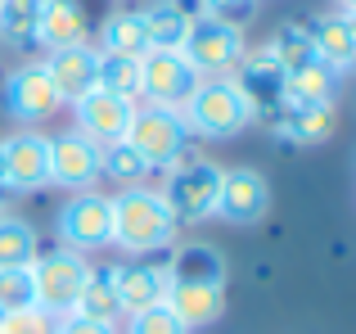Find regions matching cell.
Segmentation results:
<instances>
[{
  "label": "cell",
  "instance_id": "cell-1",
  "mask_svg": "<svg viewBox=\"0 0 356 334\" xmlns=\"http://www.w3.org/2000/svg\"><path fill=\"white\" fill-rule=\"evenodd\" d=\"M257 118L252 100L239 90L235 77H203L199 86L190 90V100L181 104V122L185 132L212 136V141H230L243 127Z\"/></svg>",
  "mask_w": 356,
  "mask_h": 334
},
{
  "label": "cell",
  "instance_id": "cell-2",
  "mask_svg": "<svg viewBox=\"0 0 356 334\" xmlns=\"http://www.w3.org/2000/svg\"><path fill=\"white\" fill-rule=\"evenodd\" d=\"M113 203V239L108 244L127 248V253H154V248H167L176 235V217L167 208V199L158 190H122Z\"/></svg>",
  "mask_w": 356,
  "mask_h": 334
},
{
  "label": "cell",
  "instance_id": "cell-3",
  "mask_svg": "<svg viewBox=\"0 0 356 334\" xmlns=\"http://www.w3.org/2000/svg\"><path fill=\"white\" fill-rule=\"evenodd\" d=\"M185 141H190V132H185L181 113L154 109V104L131 109V122L122 132V145H131L145 167H176L185 159Z\"/></svg>",
  "mask_w": 356,
  "mask_h": 334
},
{
  "label": "cell",
  "instance_id": "cell-4",
  "mask_svg": "<svg viewBox=\"0 0 356 334\" xmlns=\"http://www.w3.org/2000/svg\"><path fill=\"white\" fill-rule=\"evenodd\" d=\"M27 271H32L36 308L50 312V317H68L81 285H86V276H90V267L77 248H54V253H36V262Z\"/></svg>",
  "mask_w": 356,
  "mask_h": 334
},
{
  "label": "cell",
  "instance_id": "cell-5",
  "mask_svg": "<svg viewBox=\"0 0 356 334\" xmlns=\"http://www.w3.org/2000/svg\"><path fill=\"white\" fill-rule=\"evenodd\" d=\"M181 54H185V63H190L199 77H221V72L239 68L243 32L199 9V14L190 18V32H185V41H181Z\"/></svg>",
  "mask_w": 356,
  "mask_h": 334
},
{
  "label": "cell",
  "instance_id": "cell-6",
  "mask_svg": "<svg viewBox=\"0 0 356 334\" xmlns=\"http://www.w3.org/2000/svg\"><path fill=\"white\" fill-rule=\"evenodd\" d=\"M217 190H221V167L217 163H176L172 176H167V208H172L176 221H203L217 212Z\"/></svg>",
  "mask_w": 356,
  "mask_h": 334
},
{
  "label": "cell",
  "instance_id": "cell-7",
  "mask_svg": "<svg viewBox=\"0 0 356 334\" xmlns=\"http://www.w3.org/2000/svg\"><path fill=\"white\" fill-rule=\"evenodd\" d=\"M199 72L185 63L181 50H149L140 59V100H149L154 109H172L181 113V104L190 100V90L199 86Z\"/></svg>",
  "mask_w": 356,
  "mask_h": 334
},
{
  "label": "cell",
  "instance_id": "cell-8",
  "mask_svg": "<svg viewBox=\"0 0 356 334\" xmlns=\"http://www.w3.org/2000/svg\"><path fill=\"white\" fill-rule=\"evenodd\" d=\"M59 239L77 253L86 248H104L113 239V203L104 194H86L81 190L72 203H63L59 212Z\"/></svg>",
  "mask_w": 356,
  "mask_h": 334
},
{
  "label": "cell",
  "instance_id": "cell-9",
  "mask_svg": "<svg viewBox=\"0 0 356 334\" xmlns=\"http://www.w3.org/2000/svg\"><path fill=\"white\" fill-rule=\"evenodd\" d=\"M5 190H41L50 185V141L41 132H18L0 145Z\"/></svg>",
  "mask_w": 356,
  "mask_h": 334
},
{
  "label": "cell",
  "instance_id": "cell-10",
  "mask_svg": "<svg viewBox=\"0 0 356 334\" xmlns=\"http://www.w3.org/2000/svg\"><path fill=\"white\" fill-rule=\"evenodd\" d=\"M270 208V190L266 176L252 172V167H235V172H221V190H217V217L235 221V226H252L261 221Z\"/></svg>",
  "mask_w": 356,
  "mask_h": 334
},
{
  "label": "cell",
  "instance_id": "cell-11",
  "mask_svg": "<svg viewBox=\"0 0 356 334\" xmlns=\"http://www.w3.org/2000/svg\"><path fill=\"white\" fill-rule=\"evenodd\" d=\"M5 104L18 122H45L63 100H59V90H54L45 63H23V68L5 81Z\"/></svg>",
  "mask_w": 356,
  "mask_h": 334
},
{
  "label": "cell",
  "instance_id": "cell-12",
  "mask_svg": "<svg viewBox=\"0 0 356 334\" xmlns=\"http://www.w3.org/2000/svg\"><path fill=\"white\" fill-rule=\"evenodd\" d=\"M99 176V145L81 132H63L50 141V181L63 190H86Z\"/></svg>",
  "mask_w": 356,
  "mask_h": 334
},
{
  "label": "cell",
  "instance_id": "cell-13",
  "mask_svg": "<svg viewBox=\"0 0 356 334\" xmlns=\"http://www.w3.org/2000/svg\"><path fill=\"white\" fill-rule=\"evenodd\" d=\"M45 72H50L54 90H59V100H72V104H77L81 95H90V90H95V77H99V50H90L86 41H81V45H63V50H50V59H45Z\"/></svg>",
  "mask_w": 356,
  "mask_h": 334
},
{
  "label": "cell",
  "instance_id": "cell-14",
  "mask_svg": "<svg viewBox=\"0 0 356 334\" xmlns=\"http://www.w3.org/2000/svg\"><path fill=\"white\" fill-rule=\"evenodd\" d=\"M131 109L136 104H127V100H118V95H108V90L95 86L90 95L77 100V132L95 145L122 141V132H127V122H131Z\"/></svg>",
  "mask_w": 356,
  "mask_h": 334
},
{
  "label": "cell",
  "instance_id": "cell-15",
  "mask_svg": "<svg viewBox=\"0 0 356 334\" xmlns=\"http://www.w3.org/2000/svg\"><path fill=\"white\" fill-rule=\"evenodd\" d=\"M167 308L185 321V330L212 326L226 308V289L217 280H167Z\"/></svg>",
  "mask_w": 356,
  "mask_h": 334
},
{
  "label": "cell",
  "instance_id": "cell-16",
  "mask_svg": "<svg viewBox=\"0 0 356 334\" xmlns=\"http://www.w3.org/2000/svg\"><path fill=\"white\" fill-rule=\"evenodd\" d=\"M334 95H339V72L321 59L280 77V109H321L334 104Z\"/></svg>",
  "mask_w": 356,
  "mask_h": 334
},
{
  "label": "cell",
  "instance_id": "cell-17",
  "mask_svg": "<svg viewBox=\"0 0 356 334\" xmlns=\"http://www.w3.org/2000/svg\"><path fill=\"white\" fill-rule=\"evenodd\" d=\"M90 36V18L77 0H41V14H36V41L63 50V45H81Z\"/></svg>",
  "mask_w": 356,
  "mask_h": 334
},
{
  "label": "cell",
  "instance_id": "cell-18",
  "mask_svg": "<svg viewBox=\"0 0 356 334\" xmlns=\"http://www.w3.org/2000/svg\"><path fill=\"white\" fill-rule=\"evenodd\" d=\"M113 285H118V299H122V312H127V317L167 303V271H158V267H149V262L113 267Z\"/></svg>",
  "mask_w": 356,
  "mask_h": 334
},
{
  "label": "cell",
  "instance_id": "cell-19",
  "mask_svg": "<svg viewBox=\"0 0 356 334\" xmlns=\"http://www.w3.org/2000/svg\"><path fill=\"white\" fill-rule=\"evenodd\" d=\"M307 36H312V45H316V59L330 63L334 72H343V68L356 63V32H352L348 14H316L312 23H307Z\"/></svg>",
  "mask_w": 356,
  "mask_h": 334
},
{
  "label": "cell",
  "instance_id": "cell-20",
  "mask_svg": "<svg viewBox=\"0 0 356 334\" xmlns=\"http://www.w3.org/2000/svg\"><path fill=\"white\" fill-rule=\"evenodd\" d=\"M68 317H86V321H99V326H113V321L122 317V299H118V285H113V267L86 276V285H81V294H77V303H72Z\"/></svg>",
  "mask_w": 356,
  "mask_h": 334
},
{
  "label": "cell",
  "instance_id": "cell-21",
  "mask_svg": "<svg viewBox=\"0 0 356 334\" xmlns=\"http://www.w3.org/2000/svg\"><path fill=\"white\" fill-rule=\"evenodd\" d=\"M99 50L104 54H127V59H145L149 54V32L145 18L136 9H118L99 23Z\"/></svg>",
  "mask_w": 356,
  "mask_h": 334
},
{
  "label": "cell",
  "instance_id": "cell-22",
  "mask_svg": "<svg viewBox=\"0 0 356 334\" xmlns=\"http://www.w3.org/2000/svg\"><path fill=\"white\" fill-rule=\"evenodd\" d=\"M140 18H145V32H149V50H181L194 14L181 0H154Z\"/></svg>",
  "mask_w": 356,
  "mask_h": 334
},
{
  "label": "cell",
  "instance_id": "cell-23",
  "mask_svg": "<svg viewBox=\"0 0 356 334\" xmlns=\"http://www.w3.org/2000/svg\"><path fill=\"white\" fill-rule=\"evenodd\" d=\"M275 132L293 145H316L334 132V104H321V109H280L275 118Z\"/></svg>",
  "mask_w": 356,
  "mask_h": 334
},
{
  "label": "cell",
  "instance_id": "cell-24",
  "mask_svg": "<svg viewBox=\"0 0 356 334\" xmlns=\"http://www.w3.org/2000/svg\"><path fill=\"white\" fill-rule=\"evenodd\" d=\"M167 280H217L226 285V262L212 244H185L167 267Z\"/></svg>",
  "mask_w": 356,
  "mask_h": 334
},
{
  "label": "cell",
  "instance_id": "cell-25",
  "mask_svg": "<svg viewBox=\"0 0 356 334\" xmlns=\"http://www.w3.org/2000/svg\"><path fill=\"white\" fill-rule=\"evenodd\" d=\"M266 50H270V59H275L280 77H284V72L307 68V63H316V45H312V36H307L302 23H284L275 36H270Z\"/></svg>",
  "mask_w": 356,
  "mask_h": 334
},
{
  "label": "cell",
  "instance_id": "cell-26",
  "mask_svg": "<svg viewBox=\"0 0 356 334\" xmlns=\"http://www.w3.org/2000/svg\"><path fill=\"white\" fill-rule=\"evenodd\" d=\"M99 90L136 104L140 100V59H127V54H99V77H95Z\"/></svg>",
  "mask_w": 356,
  "mask_h": 334
},
{
  "label": "cell",
  "instance_id": "cell-27",
  "mask_svg": "<svg viewBox=\"0 0 356 334\" xmlns=\"http://www.w3.org/2000/svg\"><path fill=\"white\" fill-rule=\"evenodd\" d=\"M36 262V230L18 217H0V267H32Z\"/></svg>",
  "mask_w": 356,
  "mask_h": 334
},
{
  "label": "cell",
  "instance_id": "cell-28",
  "mask_svg": "<svg viewBox=\"0 0 356 334\" xmlns=\"http://www.w3.org/2000/svg\"><path fill=\"white\" fill-rule=\"evenodd\" d=\"M36 14L41 0H0V36H9L14 45L36 41Z\"/></svg>",
  "mask_w": 356,
  "mask_h": 334
},
{
  "label": "cell",
  "instance_id": "cell-29",
  "mask_svg": "<svg viewBox=\"0 0 356 334\" xmlns=\"http://www.w3.org/2000/svg\"><path fill=\"white\" fill-rule=\"evenodd\" d=\"M27 308H36L32 271H27V267H0V317H9V312H27Z\"/></svg>",
  "mask_w": 356,
  "mask_h": 334
},
{
  "label": "cell",
  "instance_id": "cell-30",
  "mask_svg": "<svg viewBox=\"0 0 356 334\" xmlns=\"http://www.w3.org/2000/svg\"><path fill=\"white\" fill-rule=\"evenodd\" d=\"M99 172H108L113 181H140L149 167L136 159V150H131V145L108 141V145H99Z\"/></svg>",
  "mask_w": 356,
  "mask_h": 334
},
{
  "label": "cell",
  "instance_id": "cell-31",
  "mask_svg": "<svg viewBox=\"0 0 356 334\" xmlns=\"http://www.w3.org/2000/svg\"><path fill=\"white\" fill-rule=\"evenodd\" d=\"M131 334H190V330H185V321L176 317L167 303H158V308L131 317Z\"/></svg>",
  "mask_w": 356,
  "mask_h": 334
},
{
  "label": "cell",
  "instance_id": "cell-32",
  "mask_svg": "<svg viewBox=\"0 0 356 334\" xmlns=\"http://www.w3.org/2000/svg\"><path fill=\"white\" fill-rule=\"evenodd\" d=\"M0 334H59V321L41 308H27V312H9L0 317Z\"/></svg>",
  "mask_w": 356,
  "mask_h": 334
},
{
  "label": "cell",
  "instance_id": "cell-33",
  "mask_svg": "<svg viewBox=\"0 0 356 334\" xmlns=\"http://www.w3.org/2000/svg\"><path fill=\"white\" fill-rule=\"evenodd\" d=\"M203 14L221 18V23H230V27H243L257 14V0H203Z\"/></svg>",
  "mask_w": 356,
  "mask_h": 334
},
{
  "label": "cell",
  "instance_id": "cell-34",
  "mask_svg": "<svg viewBox=\"0 0 356 334\" xmlns=\"http://www.w3.org/2000/svg\"><path fill=\"white\" fill-rule=\"evenodd\" d=\"M59 334H113V326H99V321H86V317H68L59 326Z\"/></svg>",
  "mask_w": 356,
  "mask_h": 334
},
{
  "label": "cell",
  "instance_id": "cell-35",
  "mask_svg": "<svg viewBox=\"0 0 356 334\" xmlns=\"http://www.w3.org/2000/svg\"><path fill=\"white\" fill-rule=\"evenodd\" d=\"M334 5H339V14H352V9H356V0H334Z\"/></svg>",
  "mask_w": 356,
  "mask_h": 334
},
{
  "label": "cell",
  "instance_id": "cell-36",
  "mask_svg": "<svg viewBox=\"0 0 356 334\" xmlns=\"http://www.w3.org/2000/svg\"><path fill=\"white\" fill-rule=\"evenodd\" d=\"M348 23H352V32H356V9H352V14H348Z\"/></svg>",
  "mask_w": 356,
  "mask_h": 334
},
{
  "label": "cell",
  "instance_id": "cell-37",
  "mask_svg": "<svg viewBox=\"0 0 356 334\" xmlns=\"http://www.w3.org/2000/svg\"><path fill=\"white\" fill-rule=\"evenodd\" d=\"M0 190H5V163H0Z\"/></svg>",
  "mask_w": 356,
  "mask_h": 334
},
{
  "label": "cell",
  "instance_id": "cell-38",
  "mask_svg": "<svg viewBox=\"0 0 356 334\" xmlns=\"http://www.w3.org/2000/svg\"><path fill=\"white\" fill-rule=\"evenodd\" d=\"M0 217H5V212H0Z\"/></svg>",
  "mask_w": 356,
  "mask_h": 334
}]
</instances>
